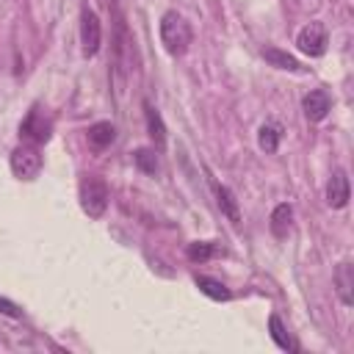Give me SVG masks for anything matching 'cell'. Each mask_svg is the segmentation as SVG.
<instances>
[{
    "mask_svg": "<svg viewBox=\"0 0 354 354\" xmlns=\"http://www.w3.org/2000/svg\"><path fill=\"white\" fill-rule=\"evenodd\" d=\"M136 166L147 174H155L158 171V155L155 149H136Z\"/></svg>",
    "mask_w": 354,
    "mask_h": 354,
    "instance_id": "19",
    "label": "cell"
},
{
    "mask_svg": "<svg viewBox=\"0 0 354 354\" xmlns=\"http://www.w3.org/2000/svg\"><path fill=\"white\" fill-rule=\"evenodd\" d=\"M80 41H83V53L86 55H97L100 41H102V28H100V17L91 8H83V17H80Z\"/></svg>",
    "mask_w": 354,
    "mask_h": 354,
    "instance_id": "6",
    "label": "cell"
},
{
    "mask_svg": "<svg viewBox=\"0 0 354 354\" xmlns=\"http://www.w3.org/2000/svg\"><path fill=\"white\" fill-rule=\"evenodd\" d=\"M263 55H266V61H268L271 66H277V69H288V72L301 69V66H299V61H296L290 53H282V50H277V47H266V50H263Z\"/></svg>",
    "mask_w": 354,
    "mask_h": 354,
    "instance_id": "14",
    "label": "cell"
},
{
    "mask_svg": "<svg viewBox=\"0 0 354 354\" xmlns=\"http://www.w3.org/2000/svg\"><path fill=\"white\" fill-rule=\"evenodd\" d=\"M144 116H147V130H149V138L155 141V147H163L166 144V127H163V119H160V113L149 105V102H144Z\"/></svg>",
    "mask_w": 354,
    "mask_h": 354,
    "instance_id": "10",
    "label": "cell"
},
{
    "mask_svg": "<svg viewBox=\"0 0 354 354\" xmlns=\"http://www.w3.org/2000/svg\"><path fill=\"white\" fill-rule=\"evenodd\" d=\"M0 313H6V315H11V318H19V315H22V310H19L14 301L3 299V296H0Z\"/></svg>",
    "mask_w": 354,
    "mask_h": 354,
    "instance_id": "20",
    "label": "cell"
},
{
    "mask_svg": "<svg viewBox=\"0 0 354 354\" xmlns=\"http://www.w3.org/2000/svg\"><path fill=\"white\" fill-rule=\"evenodd\" d=\"M335 282H337V293L343 299V304H351L354 296H351V285H354V274H351V263H340L337 271H335Z\"/></svg>",
    "mask_w": 354,
    "mask_h": 354,
    "instance_id": "13",
    "label": "cell"
},
{
    "mask_svg": "<svg viewBox=\"0 0 354 354\" xmlns=\"http://www.w3.org/2000/svg\"><path fill=\"white\" fill-rule=\"evenodd\" d=\"M268 329H271V337H274V343H277L282 351H296V343H293V337L285 332V326H282L279 315H271V318H268Z\"/></svg>",
    "mask_w": 354,
    "mask_h": 354,
    "instance_id": "16",
    "label": "cell"
},
{
    "mask_svg": "<svg viewBox=\"0 0 354 354\" xmlns=\"http://www.w3.org/2000/svg\"><path fill=\"white\" fill-rule=\"evenodd\" d=\"M304 116L310 119V122H321L326 113H329V108H332V102H329V94L326 91H321V88H315V91H310L307 97H304Z\"/></svg>",
    "mask_w": 354,
    "mask_h": 354,
    "instance_id": "7",
    "label": "cell"
},
{
    "mask_svg": "<svg viewBox=\"0 0 354 354\" xmlns=\"http://www.w3.org/2000/svg\"><path fill=\"white\" fill-rule=\"evenodd\" d=\"M279 136H282V133H279L277 124H263L257 141H260V147H263L266 152H277V147H279Z\"/></svg>",
    "mask_w": 354,
    "mask_h": 354,
    "instance_id": "18",
    "label": "cell"
},
{
    "mask_svg": "<svg viewBox=\"0 0 354 354\" xmlns=\"http://www.w3.org/2000/svg\"><path fill=\"white\" fill-rule=\"evenodd\" d=\"M113 138H116V130H113L111 122H97V124L88 127V144H91L94 149H105Z\"/></svg>",
    "mask_w": 354,
    "mask_h": 354,
    "instance_id": "11",
    "label": "cell"
},
{
    "mask_svg": "<svg viewBox=\"0 0 354 354\" xmlns=\"http://www.w3.org/2000/svg\"><path fill=\"white\" fill-rule=\"evenodd\" d=\"M80 205L91 218H100L108 207V185L100 177H86L80 185Z\"/></svg>",
    "mask_w": 354,
    "mask_h": 354,
    "instance_id": "2",
    "label": "cell"
},
{
    "mask_svg": "<svg viewBox=\"0 0 354 354\" xmlns=\"http://www.w3.org/2000/svg\"><path fill=\"white\" fill-rule=\"evenodd\" d=\"M160 41L169 55H183L191 44V25L177 11H166L160 17Z\"/></svg>",
    "mask_w": 354,
    "mask_h": 354,
    "instance_id": "1",
    "label": "cell"
},
{
    "mask_svg": "<svg viewBox=\"0 0 354 354\" xmlns=\"http://www.w3.org/2000/svg\"><path fill=\"white\" fill-rule=\"evenodd\" d=\"M326 202H329L332 207H343V205L348 202V177H346L343 169H337V171L332 174V180H329V185H326Z\"/></svg>",
    "mask_w": 354,
    "mask_h": 354,
    "instance_id": "8",
    "label": "cell"
},
{
    "mask_svg": "<svg viewBox=\"0 0 354 354\" xmlns=\"http://www.w3.org/2000/svg\"><path fill=\"white\" fill-rule=\"evenodd\" d=\"M196 288H199L205 296L216 299V301H227V299H230V288H227V285H221L218 279H210V277H196Z\"/></svg>",
    "mask_w": 354,
    "mask_h": 354,
    "instance_id": "15",
    "label": "cell"
},
{
    "mask_svg": "<svg viewBox=\"0 0 354 354\" xmlns=\"http://www.w3.org/2000/svg\"><path fill=\"white\" fill-rule=\"evenodd\" d=\"M19 136L28 144H44L50 138V119L41 113V108H30V113L19 124Z\"/></svg>",
    "mask_w": 354,
    "mask_h": 354,
    "instance_id": "5",
    "label": "cell"
},
{
    "mask_svg": "<svg viewBox=\"0 0 354 354\" xmlns=\"http://www.w3.org/2000/svg\"><path fill=\"white\" fill-rule=\"evenodd\" d=\"M221 252L218 243H210V241H196V243H188V260L194 263H202V260H210Z\"/></svg>",
    "mask_w": 354,
    "mask_h": 354,
    "instance_id": "17",
    "label": "cell"
},
{
    "mask_svg": "<svg viewBox=\"0 0 354 354\" xmlns=\"http://www.w3.org/2000/svg\"><path fill=\"white\" fill-rule=\"evenodd\" d=\"M100 3H102V6H108V0H100Z\"/></svg>",
    "mask_w": 354,
    "mask_h": 354,
    "instance_id": "21",
    "label": "cell"
},
{
    "mask_svg": "<svg viewBox=\"0 0 354 354\" xmlns=\"http://www.w3.org/2000/svg\"><path fill=\"white\" fill-rule=\"evenodd\" d=\"M296 44H299V50H301L304 55H313V58L324 55V53H326V28H324L321 22L304 25L301 33H299V39H296Z\"/></svg>",
    "mask_w": 354,
    "mask_h": 354,
    "instance_id": "4",
    "label": "cell"
},
{
    "mask_svg": "<svg viewBox=\"0 0 354 354\" xmlns=\"http://www.w3.org/2000/svg\"><path fill=\"white\" fill-rule=\"evenodd\" d=\"M216 196H218V207H221V213H224L232 224H238V221H241V210H238V199H235V194H232L227 185H216Z\"/></svg>",
    "mask_w": 354,
    "mask_h": 354,
    "instance_id": "12",
    "label": "cell"
},
{
    "mask_svg": "<svg viewBox=\"0 0 354 354\" xmlns=\"http://www.w3.org/2000/svg\"><path fill=\"white\" fill-rule=\"evenodd\" d=\"M11 171L19 177V180H33L39 177L41 171V155L33 144H22L11 152Z\"/></svg>",
    "mask_w": 354,
    "mask_h": 354,
    "instance_id": "3",
    "label": "cell"
},
{
    "mask_svg": "<svg viewBox=\"0 0 354 354\" xmlns=\"http://www.w3.org/2000/svg\"><path fill=\"white\" fill-rule=\"evenodd\" d=\"M290 224H293V207L290 205H277L274 213H271V232L277 238H285L290 232Z\"/></svg>",
    "mask_w": 354,
    "mask_h": 354,
    "instance_id": "9",
    "label": "cell"
}]
</instances>
